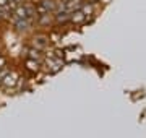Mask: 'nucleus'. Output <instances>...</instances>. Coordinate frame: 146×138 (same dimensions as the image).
I'll list each match as a JSON object with an SVG mask.
<instances>
[{"instance_id":"10","label":"nucleus","mask_w":146,"mask_h":138,"mask_svg":"<svg viewBox=\"0 0 146 138\" xmlns=\"http://www.w3.org/2000/svg\"><path fill=\"white\" fill-rule=\"evenodd\" d=\"M8 72H10V68H3V70L0 68V81L3 80V76H5V75L8 73Z\"/></svg>"},{"instance_id":"8","label":"nucleus","mask_w":146,"mask_h":138,"mask_svg":"<svg viewBox=\"0 0 146 138\" xmlns=\"http://www.w3.org/2000/svg\"><path fill=\"white\" fill-rule=\"evenodd\" d=\"M55 20H57L58 23H62V21H67V20H70V15H68L67 11H63V13H58V15L55 16Z\"/></svg>"},{"instance_id":"5","label":"nucleus","mask_w":146,"mask_h":138,"mask_svg":"<svg viewBox=\"0 0 146 138\" xmlns=\"http://www.w3.org/2000/svg\"><path fill=\"white\" fill-rule=\"evenodd\" d=\"M84 18H86V15H84L83 11H73L72 15H70V20L75 23H81L84 21Z\"/></svg>"},{"instance_id":"4","label":"nucleus","mask_w":146,"mask_h":138,"mask_svg":"<svg viewBox=\"0 0 146 138\" xmlns=\"http://www.w3.org/2000/svg\"><path fill=\"white\" fill-rule=\"evenodd\" d=\"M26 68L31 70V72H39L41 65H39V60H33V58H28L26 60Z\"/></svg>"},{"instance_id":"9","label":"nucleus","mask_w":146,"mask_h":138,"mask_svg":"<svg viewBox=\"0 0 146 138\" xmlns=\"http://www.w3.org/2000/svg\"><path fill=\"white\" fill-rule=\"evenodd\" d=\"M94 10V7H91V5H84L83 7V13L84 15H91V11Z\"/></svg>"},{"instance_id":"11","label":"nucleus","mask_w":146,"mask_h":138,"mask_svg":"<svg viewBox=\"0 0 146 138\" xmlns=\"http://www.w3.org/2000/svg\"><path fill=\"white\" fill-rule=\"evenodd\" d=\"M15 2H20V0H15Z\"/></svg>"},{"instance_id":"3","label":"nucleus","mask_w":146,"mask_h":138,"mask_svg":"<svg viewBox=\"0 0 146 138\" xmlns=\"http://www.w3.org/2000/svg\"><path fill=\"white\" fill-rule=\"evenodd\" d=\"M13 13L16 15V18H18V20H26V18H28L26 7H23V5H16V8L13 10Z\"/></svg>"},{"instance_id":"1","label":"nucleus","mask_w":146,"mask_h":138,"mask_svg":"<svg viewBox=\"0 0 146 138\" xmlns=\"http://www.w3.org/2000/svg\"><path fill=\"white\" fill-rule=\"evenodd\" d=\"M18 80H20V78H18V73L10 70V72L3 76V80L0 81V83H2L3 88H15V86L18 85Z\"/></svg>"},{"instance_id":"7","label":"nucleus","mask_w":146,"mask_h":138,"mask_svg":"<svg viewBox=\"0 0 146 138\" xmlns=\"http://www.w3.org/2000/svg\"><path fill=\"white\" fill-rule=\"evenodd\" d=\"M50 21H52V16L49 15V13H44V15H41V20H39V23H41V25H49Z\"/></svg>"},{"instance_id":"6","label":"nucleus","mask_w":146,"mask_h":138,"mask_svg":"<svg viewBox=\"0 0 146 138\" xmlns=\"http://www.w3.org/2000/svg\"><path fill=\"white\" fill-rule=\"evenodd\" d=\"M29 58L33 60H41V54H39V49H29Z\"/></svg>"},{"instance_id":"2","label":"nucleus","mask_w":146,"mask_h":138,"mask_svg":"<svg viewBox=\"0 0 146 138\" xmlns=\"http://www.w3.org/2000/svg\"><path fill=\"white\" fill-rule=\"evenodd\" d=\"M33 46H34V49H44L47 46V37L46 36H36L33 39Z\"/></svg>"}]
</instances>
